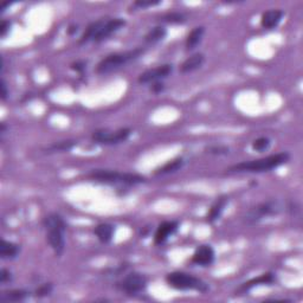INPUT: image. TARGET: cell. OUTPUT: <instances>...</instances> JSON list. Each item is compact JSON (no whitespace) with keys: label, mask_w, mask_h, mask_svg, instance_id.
I'll use <instances>...</instances> for the list:
<instances>
[{"label":"cell","mask_w":303,"mask_h":303,"mask_svg":"<svg viewBox=\"0 0 303 303\" xmlns=\"http://www.w3.org/2000/svg\"><path fill=\"white\" fill-rule=\"evenodd\" d=\"M282 18H283V11H281V10H269V11L264 12L262 15L261 24L264 29L273 30L278 26Z\"/></svg>","instance_id":"14"},{"label":"cell","mask_w":303,"mask_h":303,"mask_svg":"<svg viewBox=\"0 0 303 303\" xmlns=\"http://www.w3.org/2000/svg\"><path fill=\"white\" fill-rule=\"evenodd\" d=\"M167 36V30L164 26H156L150 29L144 36V40L148 44H157L165 39Z\"/></svg>","instance_id":"23"},{"label":"cell","mask_w":303,"mask_h":303,"mask_svg":"<svg viewBox=\"0 0 303 303\" xmlns=\"http://www.w3.org/2000/svg\"><path fill=\"white\" fill-rule=\"evenodd\" d=\"M76 144H77V141L74 140H65V141H58V142H55L53 144H50L49 147L46 148V153H57V152H68L71 150Z\"/></svg>","instance_id":"24"},{"label":"cell","mask_w":303,"mask_h":303,"mask_svg":"<svg viewBox=\"0 0 303 303\" xmlns=\"http://www.w3.org/2000/svg\"><path fill=\"white\" fill-rule=\"evenodd\" d=\"M178 227H179L178 222L161 223L159 227L157 229L156 235H154V243H156L157 245H161V244H164L172 235H174V233L177 232Z\"/></svg>","instance_id":"12"},{"label":"cell","mask_w":303,"mask_h":303,"mask_svg":"<svg viewBox=\"0 0 303 303\" xmlns=\"http://www.w3.org/2000/svg\"><path fill=\"white\" fill-rule=\"evenodd\" d=\"M205 33V29L203 26H198L194 27L193 30L189 32V34L186 38V50H193L198 46V44L201 42L203 36Z\"/></svg>","instance_id":"21"},{"label":"cell","mask_w":303,"mask_h":303,"mask_svg":"<svg viewBox=\"0 0 303 303\" xmlns=\"http://www.w3.org/2000/svg\"><path fill=\"white\" fill-rule=\"evenodd\" d=\"M88 178L92 180L106 182V184H121V185H139L146 181V178L135 173H121L112 170H94L88 174Z\"/></svg>","instance_id":"3"},{"label":"cell","mask_w":303,"mask_h":303,"mask_svg":"<svg viewBox=\"0 0 303 303\" xmlns=\"http://www.w3.org/2000/svg\"><path fill=\"white\" fill-rule=\"evenodd\" d=\"M270 144H271V141H270L269 137L262 136V137H258V139H256L254 141V142H252V149L262 153V152L267 150L268 148L270 147Z\"/></svg>","instance_id":"26"},{"label":"cell","mask_w":303,"mask_h":303,"mask_svg":"<svg viewBox=\"0 0 303 303\" xmlns=\"http://www.w3.org/2000/svg\"><path fill=\"white\" fill-rule=\"evenodd\" d=\"M103 23H105V19H99V20H97V22L91 23L90 25H89L87 29H85L84 33L81 36L80 40H78V44H81V45H82V44L90 42V40L94 42L95 37L97 36L98 31H99V29H101V26L103 25Z\"/></svg>","instance_id":"20"},{"label":"cell","mask_w":303,"mask_h":303,"mask_svg":"<svg viewBox=\"0 0 303 303\" xmlns=\"http://www.w3.org/2000/svg\"><path fill=\"white\" fill-rule=\"evenodd\" d=\"M29 297V292L23 289H13V290L4 291L0 296L2 302H20Z\"/></svg>","instance_id":"22"},{"label":"cell","mask_w":303,"mask_h":303,"mask_svg":"<svg viewBox=\"0 0 303 303\" xmlns=\"http://www.w3.org/2000/svg\"><path fill=\"white\" fill-rule=\"evenodd\" d=\"M289 159H290L289 153H287V152H282V153L262 158V159L244 161V163L236 164L233 165V166L227 168L226 171L230 172V173H261V172L275 170V168L287 164Z\"/></svg>","instance_id":"1"},{"label":"cell","mask_w":303,"mask_h":303,"mask_svg":"<svg viewBox=\"0 0 303 303\" xmlns=\"http://www.w3.org/2000/svg\"><path fill=\"white\" fill-rule=\"evenodd\" d=\"M77 30H78L77 25H70V26H69V29H68V33L69 34H74V33L77 32Z\"/></svg>","instance_id":"35"},{"label":"cell","mask_w":303,"mask_h":303,"mask_svg":"<svg viewBox=\"0 0 303 303\" xmlns=\"http://www.w3.org/2000/svg\"><path fill=\"white\" fill-rule=\"evenodd\" d=\"M114 231H115V226H113L112 224H98L97 226L94 229V233L97 237V239L103 244L109 243L113 239Z\"/></svg>","instance_id":"17"},{"label":"cell","mask_w":303,"mask_h":303,"mask_svg":"<svg viewBox=\"0 0 303 303\" xmlns=\"http://www.w3.org/2000/svg\"><path fill=\"white\" fill-rule=\"evenodd\" d=\"M161 22L167 24H182L186 22V18L182 13L171 12V13H167V15H165L163 18H161Z\"/></svg>","instance_id":"25"},{"label":"cell","mask_w":303,"mask_h":303,"mask_svg":"<svg viewBox=\"0 0 303 303\" xmlns=\"http://www.w3.org/2000/svg\"><path fill=\"white\" fill-rule=\"evenodd\" d=\"M12 281V274L8 269H2L0 271V282L2 284H6Z\"/></svg>","instance_id":"29"},{"label":"cell","mask_w":303,"mask_h":303,"mask_svg":"<svg viewBox=\"0 0 303 303\" xmlns=\"http://www.w3.org/2000/svg\"><path fill=\"white\" fill-rule=\"evenodd\" d=\"M71 69L72 70L77 71V72H83L85 69H87V62H83V61H77L75 62V63L71 64Z\"/></svg>","instance_id":"30"},{"label":"cell","mask_w":303,"mask_h":303,"mask_svg":"<svg viewBox=\"0 0 303 303\" xmlns=\"http://www.w3.org/2000/svg\"><path fill=\"white\" fill-rule=\"evenodd\" d=\"M284 210V206L281 201L278 200H269L261 203L255 206V208L250 209L246 212V215L244 216V223L246 225H254L261 220H263L267 217H274L280 215V213Z\"/></svg>","instance_id":"6"},{"label":"cell","mask_w":303,"mask_h":303,"mask_svg":"<svg viewBox=\"0 0 303 303\" xmlns=\"http://www.w3.org/2000/svg\"><path fill=\"white\" fill-rule=\"evenodd\" d=\"M20 246L18 244L2 239V244H0V257H2V260H13L18 256Z\"/></svg>","instance_id":"18"},{"label":"cell","mask_w":303,"mask_h":303,"mask_svg":"<svg viewBox=\"0 0 303 303\" xmlns=\"http://www.w3.org/2000/svg\"><path fill=\"white\" fill-rule=\"evenodd\" d=\"M53 289L54 287L51 283H44L36 289L34 295H36L37 297H45V296H49L51 292H53Z\"/></svg>","instance_id":"28"},{"label":"cell","mask_w":303,"mask_h":303,"mask_svg":"<svg viewBox=\"0 0 303 303\" xmlns=\"http://www.w3.org/2000/svg\"><path fill=\"white\" fill-rule=\"evenodd\" d=\"M173 68L171 64H164L160 67L154 68V69H148L144 72H142L137 78V82L140 84H146V83H153V82L160 81L163 78H166L168 75L171 74Z\"/></svg>","instance_id":"9"},{"label":"cell","mask_w":303,"mask_h":303,"mask_svg":"<svg viewBox=\"0 0 303 303\" xmlns=\"http://www.w3.org/2000/svg\"><path fill=\"white\" fill-rule=\"evenodd\" d=\"M8 95H9L8 85H6V82L4 80H2V99L8 98Z\"/></svg>","instance_id":"34"},{"label":"cell","mask_w":303,"mask_h":303,"mask_svg":"<svg viewBox=\"0 0 303 303\" xmlns=\"http://www.w3.org/2000/svg\"><path fill=\"white\" fill-rule=\"evenodd\" d=\"M227 203H229V198L227 197H219L217 200L215 201V204L211 206L210 211L206 216V222L212 224L217 222L222 216V213L224 212V209L226 208Z\"/></svg>","instance_id":"15"},{"label":"cell","mask_w":303,"mask_h":303,"mask_svg":"<svg viewBox=\"0 0 303 303\" xmlns=\"http://www.w3.org/2000/svg\"><path fill=\"white\" fill-rule=\"evenodd\" d=\"M44 227L46 230V240L54 250L57 257H61L65 249V231H67V224L63 217L57 213H51L44 218Z\"/></svg>","instance_id":"2"},{"label":"cell","mask_w":303,"mask_h":303,"mask_svg":"<svg viewBox=\"0 0 303 303\" xmlns=\"http://www.w3.org/2000/svg\"><path fill=\"white\" fill-rule=\"evenodd\" d=\"M166 282L171 288L177 290H195L199 292H206L209 290V285L206 282L182 271L170 273L166 276Z\"/></svg>","instance_id":"5"},{"label":"cell","mask_w":303,"mask_h":303,"mask_svg":"<svg viewBox=\"0 0 303 303\" xmlns=\"http://www.w3.org/2000/svg\"><path fill=\"white\" fill-rule=\"evenodd\" d=\"M191 261L200 267H209L215 262V250L210 245H200L194 251Z\"/></svg>","instance_id":"11"},{"label":"cell","mask_w":303,"mask_h":303,"mask_svg":"<svg viewBox=\"0 0 303 303\" xmlns=\"http://www.w3.org/2000/svg\"><path fill=\"white\" fill-rule=\"evenodd\" d=\"M132 134V130L129 128H122L115 132H112L109 129H98L92 133L91 139L94 142L98 144H107V146H112V144H119L125 142L128 140V137Z\"/></svg>","instance_id":"7"},{"label":"cell","mask_w":303,"mask_h":303,"mask_svg":"<svg viewBox=\"0 0 303 303\" xmlns=\"http://www.w3.org/2000/svg\"><path fill=\"white\" fill-rule=\"evenodd\" d=\"M275 280H276V278H275V275L273 273L263 274V275H261V276L255 277V278H252V280L243 283L238 289H237L236 292H238V294H245V292L251 290V289L255 287H258V285L273 284Z\"/></svg>","instance_id":"13"},{"label":"cell","mask_w":303,"mask_h":303,"mask_svg":"<svg viewBox=\"0 0 303 303\" xmlns=\"http://www.w3.org/2000/svg\"><path fill=\"white\" fill-rule=\"evenodd\" d=\"M144 53H146L144 47H136V49L125 51V53L109 55V56L103 58L97 64L96 72H97V74H107V72L116 70V69L121 68L123 65L137 60V58L142 56Z\"/></svg>","instance_id":"4"},{"label":"cell","mask_w":303,"mask_h":303,"mask_svg":"<svg viewBox=\"0 0 303 303\" xmlns=\"http://www.w3.org/2000/svg\"><path fill=\"white\" fill-rule=\"evenodd\" d=\"M147 287V280L142 274L140 273H129L122 278L121 281H119L116 283V288L119 290L128 295H137L140 292H142Z\"/></svg>","instance_id":"8"},{"label":"cell","mask_w":303,"mask_h":303,"mask_svg":"<svg viewBox=\"0 0 303 303\" xmlns=\"http://www.w3.org/2000/svg\"><path fill=\"white\" fill-rule=\"evenodd\" d=\"M10 27H11V23L9 20H2V24H0V36L4 38L9 33Z\"/></svg>","instance_id":"32"},{"label":"cell","mask_w":303,"mask_h":303,"mask_svg":"<svg viewBox=\"0 0 303 303\" xmlns=\"http://www.w3.org/2000/svg\"><path fill=\"white\" fill-rule=\"evenodd\" d=\"M125 25H126V22L121 18L105 20V23H103V25L101 26V29H99V31H98L97 36L95 37L94 42L95 43L102 42V40H105L108 37L112 36L113 33H115L116 31L122 29Z\"/></svg>","instance_id":"10"},{"label":"cell","mask_w":303,"mask_h":303,"mask_svg":"<svg viewBox=\"0 0 303 303\" xmlns=\"http://www.w3.org/2000/svg\"><path fill=\"white\" fill-rule=\"evenodd\" d=\"M164 90H165V84L163 83V82L157 81V82H153V83H152L150 91L154 92V94H160V92H163Z\"/></svg>","instance_id":"31"},{"label":"cell","mask_w":303,"mask_h":303,"mask_svg":"<svg viewBox=\"0 0 303 303\" xmlns=\"http://www.w3.org/2000/svg\"><path fill=\"white\" fill-rule=\"evenodd\" d=\"M185 165V160L182 158H175V159L168 161L159 168H157L154 171V174L156 175H165V174H170V173H174L179 170H181L182 166Z\"/></svg>","instance_id":"19"},{"label":"cell","mask_w":303,"mask_h":303,"mask_svg":"<svg viewBox=\"0 0 303 303\" xmlns=\"http://www.w3.org/2000/svg\"><path fill=\"white\" fill-rule=\"evenodd\" d=\"M161 2H135L134 3V6L140 9H146V8H152V6H157L159 5Z\"/></svg>","instance_id":"33"},{"label":"cell","mask_w":303,"mask_h":303,"mask_svg":"<svg viewBox=\"0 0 303 303\" xmlns=\"http://www.w3.org/2000/svg\"><path fill=\"white\" fill-rule=\"evenodd\" d=\"M206 153L212 154V156H226V154H229V147L226 146H222V144H219V146H209L205 148Z\"/></svg>","instance_id":"27"},{"label":"cell","mask_w":303,"mask_h":303,"mask_svg":"<svg viewBox=\"0 0 303 303\" xmlns=\"http://www.w3.org/2000/svg\"><path fill=\"white\" fill-rule=\"evenodd\" d=\"M205 62V56L203 54H194L191 57H188L187 60L184 61V63L180 65V71L182 74H187V72H192L197 69L201 68V65Z\"/></svg>","instance_id":"16"}]
</instances>
